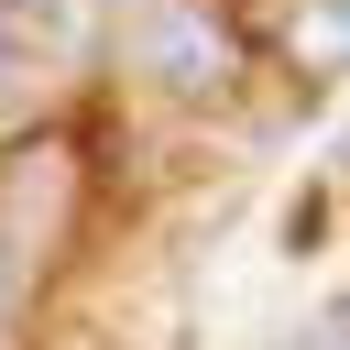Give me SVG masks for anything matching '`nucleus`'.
Segmentation results:
<instances>
[{"label":"nucleus","mask_w":350,"mask_h":350,"mask_svg":"<svg viewBox=\"0 0 350 350\" xmlns=\"http://www.w3.org/2000/svg\"><path fill=\"white\" fill-rule=\"evenodd\" d=\"M131 55H142V77L175 88V98H208V88L230 77V33H219V11H197V0H153V11L131 22Z\"/></svg>","instance_id":"f257e3e1"},{"label":"nucleus","mask_w":350,"mask_h":350,"mask_svg":"<svg viewBox=\"0 0 350 350\" xmlns=\"http://www.w3.org/2000/svg\"><path fill=\"white\" fill-rule=\"evenodd\" d=\"M0 33H11L33 66H55V55L88 44V0H0Z\"/></svg>","instance_id":"f03ea898"},{"label":"nucleus","mask_w":350,"mask_h":350,"mask_svg":"<svg viewBox=\"0 0 350 350\" xmlns=\"http://www.w3.org/2000/svg\"><path fill=\"white\" fill-rule=\"evenodd\" d=\"M33 77H44V66H33V55H22V44H11V33H0V98H22V88H33Z\"/></svg>","instance_id":"7ed1b4c3"},{"label":"nucleus","mask_w":350,"mask_h":350,"mask_svg":"<svg viewBox=\"0 0 350 350\" xmlns=\"http://www.w3.org/2000/svg\"><path fill=\"white\" fill-rule=\"evenodd\" d=\"M284 350H339V328H328V317H317V328H306V339H284Z\"/></svg>","instance_id":"20e7f679"},{"label":"nucleus","mask_w":350,"mask_h":350,"mask_svg":"<svg viewBox=\"0 0 350 350\" xmlns=\"http://www.w3.org/2000/svg\"><path fill=\"white\" fill-rule=\"evenodd\" d=\"M0 317H11V252H0Z\"/></svg>","instance_id":"39448f33"}]
</instances>
